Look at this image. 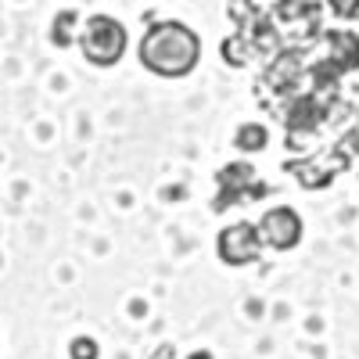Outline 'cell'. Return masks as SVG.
<instances>
[{"instance_id": "obj_1", "label": "cell", "mask_w": 359, "mask_h": 359, "mask_svg": "<svg viewBox=\"0 0 359 359\" xmlns=\"http://www.w3.org/2000/svg\"><path fill=\"white\" fill-rule=\"evenodd\" d=\"M137 57L158 79H187L201 62V36L180 18H158L144 29Z\"/></svg>"}, {"instance_id": "obj_2", "label": "cell", "mask_w": 359, "mask_h": 359, "mask_svg": "<svg viewBox=\"0 0 359 359\" xmlns=\"http://www.w3.org/2000/svg\"><path fill=\"white\" fill-rule=\"evenodd\" d=\"M130 47L126 25L111 15H90L79 29V50L94 69H111L123 62V54Z\"/></svg>"}, {"instance_id": "obj_3", "label": "cell", "mask_w": 359, "mask_h": 359, "mask_svg": "<svg viewBox=\"0 0 359 359\" xmlns=\"http://www.w3.org/2000/svg\"><path fill=\"white\" fill-rule=\"evenodd\" d=\"M216 198H212V208L216 212H226L230 205L237 201H259L269 194V184H262V180H255V169L252 162H230L216 172Z\"/></svg>"}, {"instance_id": "obj_4", "label": "cell", "mask_w": 359, "mask_h": 359, "mask_svg": "<svg viewBox=\"0 0 359 359\" xmlns=\"http://www.w3.org/2000/svg\"><path fill=\"white\" fill-rule=\"evenodd\" d=\"M262 237H259V226L248 223V219H237V223H226L219 233H216V255L223 266H233V269H245L252 262L262 259Z\"/></svg>"}, {"instance_id": "obj_5", "label": "cell", "mask_w": 359, "mask_h": 359, "mask_svg": "<svg viewBox=\"0 0 359 359\" xmlns=\"http://www.w3.org/2000/svg\"><path fill=\"white\" fill-rule=\"evenodd\" d=\"M255 226H259L262 245L273 248V252H291V248H298V245H302V233H306L302 216H298V208H291V205L266 208Z\"/></svg>"}, {"instance_id": "obj_6", "label": "cell", "mask_w": 359, "mask_h": 359, "mask_svg": "<svg viewBox=\"0 0 359 359\" xmlns=\"http://www.w3.org/2000/svg\"><path fill=\"white\" fill-rule=\"evenodd\" d=\"M331 76H352L359 69V33H341V29H327L323 33V62Z\"/></svg>"}, {"instance_id": "obj_7", "label": "cell", "mask_w": 359, "mask_h": 359, "mask_svg": "<svg viewBox=\"0 0 359 359\" xmlns=\"http://www.w3.org/2000/svg\"><path fill=\"white\" fill-rule=\"evenodd\" d=\"M266 144H269V130L262 123H245V126H237V133H233V147L241 155L266 151Z\"/></svg>"}, {"instance_id": "obj_8", "label": "cell", "mask_w": 359, "mask_h": 359, "mask_svg": "<svg viewBox=\"0 0 359 359\" xmlns=\"http://www.w3.org/2000/svg\"><path fill=\"white\" fill-rule=\"evenodd\" d=\"M76 22H79V15L69 8V11H57L54 15V25H50V43L54 47H72V40H79L76 36Z\"/></svg>"}, {"instance_id": "obj_9", "label": "cell", "mask_w": 359, "mask_h": 359, "mask_svg": "<svg viewBox=\"0 0 359 359\" xmlns=\"http://www.w3.org/2000/svg\"><path fill=\"white\" fill-rule=\"evenodd\" d=\"M223 57H226V65H233V69H241V65H248L252 62V47L241 40V36H230V40H223Z\"/></svg>"}, {"instance_id": "obj_10", "label": "cell", "mask_w": 359, "mask_h": 359, "mask_svg": "<svg viewBox=\"0 0 359 359\" xmlns=\"http://www.w3.org/2000/svg\"><path fill=\"white\" fill-rule=\"evenodd\" d=\"M69 359H101V345L90 334H79L69 341Z\"/></svg>"}, {"instance_id": "obj_11", "label": "cell", "mask_w": 359, "mask_h": 359, "mask_svg": "<svg viewBox=\"0 0 359 359\" xmlns=\"http://www.w3.org/2000/svg\"><path fill=\"white\" fill-rule=\"evenodd\" d=\"M327 8L341 22H359V0H327Z\"/></svg>"}, {"instance_id": "obj_12", "label": "cell", "mask_w": 359, "mask_h": 359, "mask_svg": "<svg viewBox=\"0 0 359 359\" xmlns=\"http://www.w3.org/2000/svg\"><path fill=\"white\" fill-rule=\"evenodd\" d=\"M191 359H212V355H208V352H194Z\"/></svg>"}]
</instances>
